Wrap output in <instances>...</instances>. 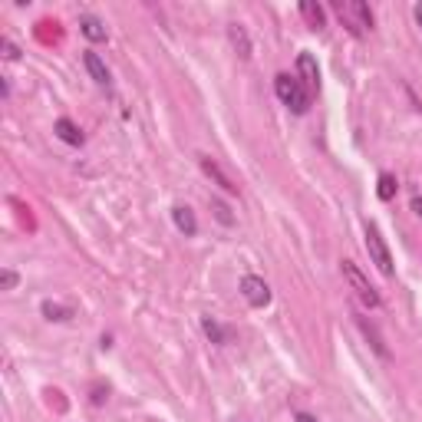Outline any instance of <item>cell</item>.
I'll return each mask as SVG.
<instances>
[{
    "instance_id": "obj_6",
    "label": "cell",
    "mask_w": 422,
    "mask_h": 422,
    "mask_svg": "<svg viewBox=\"0 0 422 422\" xmlns=\"http://www.w3.org/2000/svg\"><path fill=\"white\" fill-rule=\"evenodd\" d=\"M297 73H300L297 79L304 83V89L314 96L316 89H320V69H316V59L310 57V53H300L297 57Z\"/></svg>"
},
{
    "instance_id": "obj_10",
    "label": "cell",
    "mask_w": 422,
    "mask_h": 422,
    "mask_svg": "<svg viewBox=\"0 0 422 422\" xmlns=\"http://www.w3.org/2000/svg\"><path fill=\"white\" fill-rule=\"evenodd\" d=\"M53 132H57L67 145H83V132H79V125L73 122V119H67V115H63V119H57Z\"/></svg>"
},
{
    "instance_id": "obj_11",
    "label": "cell",
    "mask_w": 422,
    "mask_h": 422,
    "mask_svg": "<svg viewBox=\"0 0 422 422\" xmlns=\"http://www.w3.org/2000/svg\"><path fill=\"white\" fill-rule=\"evenodd\" d=\"M300 17L307 20V27L310 30H320L326 23V13L320 4H314V0H300Z\"/></svg>"
},
{
    "instance_id": "obj_1",
    "label": "cell",
    "mask_w": 422,
    "mask_h": 422,
    "mask_svg": "<svg viewBox=\"0 0 422 422\" xmlns=\"http://www.w3.org/2000/svg\"><path fill=\"white\" fill-rule=\"evenodd\" d=\"M333 10H336V17H340V23L353 37H363V33L373 30V10L366 7L363 0H336Z\"/></svg>"
},
{
    "instance_id": "obj_17",
    "label": "cell",
    "mask_w": 422,
    "mask_h": 422,
    "mask_svg": "<svg viewBox=\"0 0 422 422\" xmlns=\"http://www.w3.org/2000/svg\"><path fill=\"white\" fill-rule=\"evenodd\" d=\"M211 211H215V218H218L221 224H234V218H231V211L224 202H211Z\"/></svg>"
},
{
    "instance_id": "obj_13",
    "label": "cell",
    "mask_w": 422,
    "mask_h": 422,
    "mask_svg": "<svg viewBox=\"0 0 422 422\" xmlns=\"http://www.w3.org/2000/svg\"><path fill=\"white\" fill-rule=\"evenodd\" d=\"M228 37H231V43H234V50H238V57H241V59H251L248 30L241 27V23H231V27H228Z\"/></svg>"
},
{
    "instance_id": "obj_7",
    "label": "cell",
    "mask_w": 422,
    "mask_h": 422,
    "mask_svg": "<svg viewBox=\"0 0 422 422\" xmlns=\"http://www.w3.org/2000/svg\"><path fill=\"white\" fill-rule=\"evenodd\" d=\"M172 221H175V228L182 231L185 238H192L195 231H198V221H195V211L188 208V205H175V208H172Z\"/></svg>"
},
{
    "instance_id": "obj_8",
    "label": "cell",
    "mask_w": 422,
    "mask_h": 422,
    "mask_svg": "<svg viewBox=\"0 0 422 422\" xmlns=\"http://www.w3.org/2000/svg\"><path fill=\"white\" fill-rule=\"evenodd\" d=\"M202 172L208 175V178H215V185H221V188H224L228 195H238V185L231 182L224 172H221V165L215 162V159H205V155H202Z\"/></svg>"
},
{
    "instance_id": "obj_3",
    "label": "cell",
    "mask_w": 422,
    "mask_h": 422,
    "mask_svg": "<svg viewBox=\"0 0 422 422\" xmlns=\"http://www.w3.org/2000/svg\"><path fill=\"white\" fill-rule=\"evenodd\" d=\"M340 270H343V278H346V284L353 287V294L360 300H363L366 307H380V294H376V287L366 280V274L360 268H356L353 261H340Z\"/></svg>"
},
{
    "instance_id": "obj_21",
    "label": "cell",
    "mask_w": 422,
    "mask_h": 422,
    "mask_svg": "<svg viewBox=\"0 0 422 422\" xmlns=\"http://www.w3.org/2000/svg\"><path fill=\"white\" fill-rule=\"evenodd\" d=\"M294 422H316V419L310 413H297V416H294Z\"/></svg>"
},
{
    "instance_id": "obj_19",
    "label": "cell",
    "mask_w": 422,
    "mask_h": 422,
    "mask_svg": "<svg viewBox=\"0 0 422 422\" xmlns=\"http://www.w3.org/2000/svg\"><path fill=\"white\" fill-rule=\"evenodd\" d=\"M0 287L13 290V287H17V274H13V270H4V274H0Z\"/></svg>"
},
{
    "instance_id": "obj_18",
    "label": "cell",
    "mask_w": 422,
    "mask_h": 422,
    "mask_svg": "<svg viewBox=\"0 0 422 422\" xmlns=\"http://www.w3.org/2000/svg\"><path fill=\"white\" fill-rule=\"evenodd\" d=\"M0 53H4V59H20V47L13 43V40H0Z\"/></svg>"
},
{
    "instance_id": "obj_12",
    "label": "cell",
    "mask_w": 422,
    "mask_h": 422,
    "mask_svg": "<svg viewBox=\"0 0 422 422\" xmlns=\"http://www.w3.org/2000/svg\"><path fill=\"white\" fill-rule=\"evenodd\" d=\"M79 30H83V37L93 40V43L106 40V27H103V20L93 17V13H83V17H79Z\"/></svg>"
},
{
    "instance_id": "obj_4",
    "label": "cell",
    "mask_w": 422,
    "mask_h": 422,
    "mask_svg": "<svg viewBox=\"0 0 422 422\" xmlns=\"http://www.w3.org/2000/svg\"><path fill=\"white\" fill-rule=\"evenodd\" d=\"M366 251H370V261H373L376 268L383 270L386 278H393V254H389L383 234H380V228H376L373 221H366Z\"/></svg>"
},
{
    "instance_id": "obj_20",
    "label": "cell",
    "mask_w": 422,
    "mask_h": 422,
    "mask_svg": "<svg viewBox=\"0 0 422 422\" xmlns=\"http://www.w3.org/2000/svg\"><path fill=\"white\" fill-rule=\"evenodd\" d=\"M413 211L419 215V221H422V195H416V198H413Z\"/></svg>"
},
{
    "instance_id": "obj_15",
    "label": "cell",
    "mask_w": 422,
    "mask_h": 422,
    "mask_svg": "<svg viewBox=\"0 0 422 422\" xmlns=\"http://www.w3.org/2000/svg\"><path fill=\"white\" fill-rule=\"evenodd\" d=\"M202 326H205V333L211 336V343H228V333H224V330H221L211 316H202Z\"/></svg>"
},
{
    "instance_id": "obj_16",
    "label": "cell",
    "mask_w": 422,
    "mask_h": 422,
    "mask_svg": "<svg viewBox=\"0 0 422 422\" xmlns=\"http://www.w3.org/2000/svg\"><path fill=\"white\" fill-rule=\"evenodd\" d=\"M43 316H47V320H69V316H73V310L59 307V304H53V300H47V304H43Z\"/></svg>"
},
{
    "instance_id": "obj_22",
    "label": "cell",
    "mask_w": 422,
    "mask_h": 422,
    "mask_svg": "<svg viewBox=\"0 0 422 422\" xmlns=\"http://www.w3.org/2000/svg\"><path fill=\"white\" fill-rule=\"evenodd\" d=\"M413 13H416V23H419V27H422V4H416V10H413Z\"/></svg>"
},
{
    "instance_id": "obj_9",
    "label": "cell",
    "mask_w": 422,
    "mask_h": 422,
    "mask_svg": "<svg viewBox=\"0 0 422 422\" xmlns=\"http://www.w3.org/2000/svg\"><path fill=\"white\" fill-rule=\"evenodd\" d=\"M83 67L89 69V76L96 79L99 86H109V69H106V63L99 59V53H93V50H86L83 53Z\"/></svg>"
},
{
    "instance_id": "obj_14",
    "label": "cell",
    "mask_w": 422,
    "mask_h": 422,
    "mask_svg": "<svg viewBox=\"0 0 422 422\" xmlns=\"http://www.w3.org/2000/svg\"><path fill=\"white\" fill-rule=\"evenodd\" d=\"M396 188H399L396 175H389V172L380 175V182H376V195H380L383 202H393V198H396Z\"/></svg>"
},
{
    "instance_id": "obj_2",
    "label": "cell",
    "mask_w": 422,
    "mask_h": 422,
    "mask_svg": "<svg viewBox=\"0 0 422 422\" xmlns=\"http://www.w3.org/2000/svg\"><path fill=\"white\" fill-rule=\"evenodd\" d=\"M274 89H278V99L287 106L290 113L304 115L310 109V93L304 89V83H300L297 76H290V73H278V76H274Z\"/></svg>"
},
{
    "instance_id": "obj_5",
    "label": "cell",
    "mask_w": 422,
    "mask_h": 422,
    "mask_svg": "<svg viewBox=\"0 0 422 422\" xmlns=\"http://www.w3.org/2000/svg\"><path fill=\"white\" fill-rule=\"evenodd\" d=\"M241 294H244V300L251 307H268L270 304V287L261 278H254V274L241 278Z\"/></svg>"
}]
</instances>
